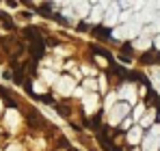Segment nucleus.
Segmentation results:
<instances>
[{
    "instance_id": "2",
    "label": "nucleus",
    "mask_w": 160,
    "mask_h": 151,
    "mask_svg": "<svg viewBox=\"0 0 160 151\" xmlns=\"http://www.w3.org/2000/svg\"><path fill=\"white\" fill-rule=\"evenodd\" d=\"M28 125H30V127H43V125H46V121H43V117H41L39 112L30 110V112H28Z\"/></svg>"
},
{
    "instance_id": "6",
    "label": "nucleus",
    "mask_w": 160,
    "mask_h": 151,
    "mask_svg": "<svg viewBox=\"0 0 160 151\" xmlns=\"http://www.w3.org/2000/svg\"><path fill=\"white\" fill-rule=\"evenodd\" d=\"M39 11H41V13H46V17H52V4H50V2L39 4Z\"/></svg>"
},
{
    "instance_id": "3",
    "label": "nucleus",
    "mask_w": 160,
    "mask_h": 151,
    "mask_svg": "<svg viewBox=\"0 0 160 151\" xmlns=\"http://www.w3.org/2000/svg\"><path fill=\"white\" fill-rule=\"evenodd\" d=\"M93 32H95V37H102V39H108V37H110V30L104 28V26H95Z\"/></svg>"
},
{
    "instance_id": "1",
    "label": "nucleus",
    "mask_w": 160,
    "mask_h": 151,
    "mask_svg": "<svg viewBox=\"0 0 160 151\" xmlns=\"http://www.w3.org/2000/svg\"><path fill=\"white\" fill-rule=\"evenodd\" d=\"M30 54H32V58H35V61H39V58L46 54V46H43V39H41V37L30 41Z\"/></svg>"
},
{
    "instance_id": "8",
    "label": "nucleus",
    "mask_w": 160,
    "mask_h": 151,
    "mask_svg": "<svg viewBox=\"0 0 160 151\" xmlns=\"http://www.w3.org/2000/svg\"><path fill=\"white\" fill-rule=\"evenodd\" d=\"M74 151H76V149H74Z\"/></svg>"
},
{
    "instance_id": "7",
    "label": "nucleus",
    "mask_w": 160,
    "mask_h": 151,
    "mask_svg": "<svg viewBox=\"0 0 160 151\" xmlns=\"http://www.w3.org/2000/svg\"><path fill=\"white\" fill-rule=\"evenodd\" d=\"M54 108H56V110H58L61 114H69V108H67V106H61V104H54Z\"/></svg>"
},
{
    "instance_id": "5",
    "label": "nucleus",
    "mask_w": 160,
    "mask_h": 151,
    "mask_svg": "<svg viewBox=\"0 0 160 151\" xmlns=\"http://www.w3.org/2000/svg\"><path fill=\"white\" fill-rule=\"evenodd\" d=\"M0 20H2V24H4V28H7V30H13V28H15L13 20H11L7 13H0Z\"/></svg>"
},
{
    "instance_id": "4",
    "label": "nucleus",
    "mask_w": 160,
    "mask_h": 151,
    "mask_svg": "<svg viewBox=\"0 0 160 151\" xmlns=\"http://www.w3.org/2000/svg\"><path fill=\"white\" fill-rule=\"evenodd\" d=\"M98 140H100V145H102V147H104L106 151H119L117 147H115V145H112V143H110V140H108V138H104V136H100Z\"/></svg>"
}]
</instances>
